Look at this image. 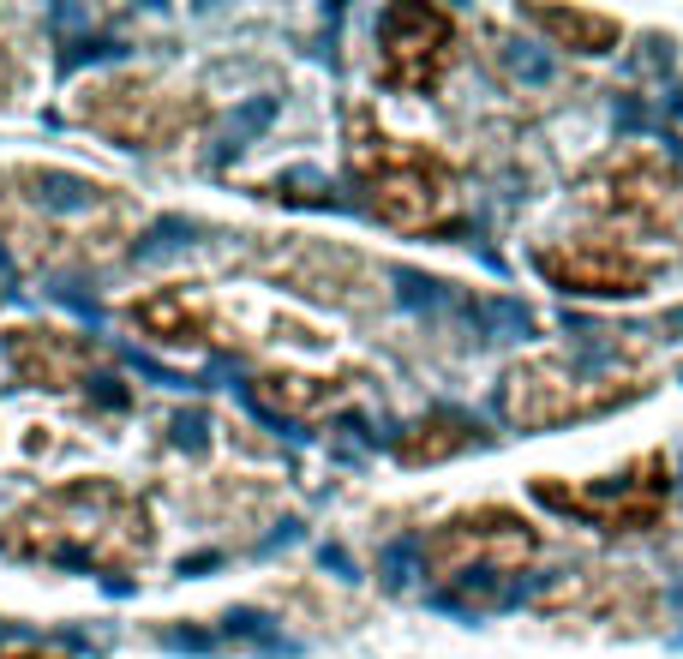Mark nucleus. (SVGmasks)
Masks as SVG:
<instances>
[{"instance_id": "obj_10", "label": "nucleus", "mask_w": 683, "mask_h": 659, "mask_svg": "<svg viewBox=\"0 0 683 659\" xmlns=\"http://www.w3.org/2000/svg\"><path fill=\"white\" fill-rule=\"evenodd\" d=\"M534 264L570 294H642L654 282V264L612 234H570L558 246H540Z\"/></svg>"}, {"instance_id": "obj_13", "label": "nucleus", "mask_w": 683, "mask_h": 659, "mask_svg": "<svg viewBox=\"0 0 683 659\" xmlns=\"http://www.w3.org/2000/svg\"><path fill=\"white\" fill-rule=\"evenodd\" d=\"M348 390H354V378H330V372H288V366L252 372V402H264V408L282 414V420H318V414H330Z\"/></svg>"}, {"instance_id": "obj_4", "label": "nucleus", "mask_w": 683, "mask_h": 659, "mask_svg": "<svg viewBox=\"0 0 683 659\" xmlns=\"http://www.w3.org/2000/svg\"><path fill=\"white\" fill-rule=\"evenodd\" d=\"M66 114L78 126H90L96 138L108 144H126V150H144V156H168V150H186L210 132L216 108L210 96H198L192 84L180 78H162V72H96L72 90Z\"/></svg>"}, {"instance_id": "obj_6", "label": "nucleus", "mask_w": 683, "mask_h": 659, "mask_svg": "<svg viewBox=\"0 0 683 659\" xmlns=\"http://www.w3.org/2000/svg\"><path fill=\"white\" fill-rule=\"evenodd\" d=\"M240 264L258 270V276H270V282H282L288 294H306V300H324V306L360 312V306L378 300V270H372L360 252L336 246V240L276 234V240H264L258 252H246Z\"/></svg>"}, {"instance_id": "obj_3", "label": "nucleus", "mask_w": 683, "mask_h": 659, "mask_svg": "<svg viewBox=\"0 0 683 659\" xmlns=\"http://www.w3.org/2000/svg\"><path fill=\"white\" fill-rule=\"evenodd\" d=\"M348 180L396 234H432L456 216V168L420 138H396L366 102L348 108Z\"/></svg>"}, {"instance_id": "obj_14", "label": "nucleus", "mask_w": 683, "mask_h": 659, "mask_svg": "<svg viewBox=\"0 0 683 659\" xmlns=\"http://www.w3.org/2000/svg\"><path fill=\"white\" fill-rule=\"evenodd\" d=\"M474 444H480V426H474L468 414H432V420H420L414 432H402L396 456H402V462H438V456H462V450H474Z\"/></svg>"}, {"instance_id": "obj_8", "label": "nucleus", "mask_w": 683, "mask_h": 659, "mask_svg": "<svg viewBox=\"0 0 683 659\" xmlns=\"http://www.w3.org/2000/svg\"><path fill=\"white\" fill-rule=\"evenodd\" d=\"M636 390H648V384L642 378H582V372H564V360H528L504 384V414L516 426H558V420L600 414Z\"/></svg>"}, {"instance_id": "obj_16", "label": "nucleus", "mask_w": 683, "mask_h": 659, "mask_svg": "<svg viewBox=\"0 0 683 659\" xmlns=\"http://www.w3.org/2000/svg\"><path fill=\"white\" fill-rule=\"evenodd\" d=\"M30 84V42L18 36V18L0 12V108Z\"/></svg>"}, {"instance_id": "obj_12", "label": "nucleus", "mask_w": 683, "mask_h": 659, "mask_svg": "<svg viewBox=\"0 0 683 659\" xmlns=\"http://www.w3.org/2000/svg\"><path fill=\"white\" fill-rule=\"evenodd\" d=\"M6 366H12L18 384L66 396V390H84V384L108 366V354H102L90 336H78V330L18 324V330H6Z\"/></svg>"}, {"instance_id": "obj_7", "label": "nucleus", "mask_w": 683, "mask_h": 659, "mask_svg": "<svg viewBox=\"0 0 683 659\" xmlns=\"http://www.w3.org/2000/svg\"><path fill=\"white\" fill-rule=\"evenodd\" d=\"M534 498L576 516V522H594L606 534H642L666 516V498H672V468L666 456H642L630 462V474L618 480H600V486H564V480H534Z\"/></svg>"}, {"instance_id": "obj_15", "label": "nucleus", "mask_w": 683, "mask_h": 659, "mask_svg": "<svg viewBox=\"0 0 683 659\" xmlns=\"http://www.w3.org/2000/svg\"><path fill=\"white\" fill-rule=\"evenodd\" d=\"M534 24L576 54H600L606 42H618V18H594V12H534Z\"/></svg>"}, {"instance_id": "obj_5", "label": "nucleus", "mask_w": 683, "mask_h": 659, "mask_svg": "<svg viewBox=\"0 0 683 659\" xmlns=\"http://www.w3.org/2000/svg\"><path fill=\"white\" fill-rule=\"evenodd\" d=\"M540 558V534L504 510V504H480L462 510L450 522H438L426 534V576L438 582H468V576H516Z\"/></svg>"}, {"instance_id": "obj_18", "label": "nucleus", "mask_w": 683, "mask_h": 659, "mask_svg": "<svg viewBox=\"0 0 683 659\" xmlns=\"http://www.w3.org/2000/svg\"><path fill=\"white\" fill-rule=\"evenodd\" d=\"M0 294H6V270H0Z\"/></svg>"}, {"instance_id": "obj_9", "label": "nucleus", "mask_w": 683, "mask_h": 659, "mask_svg": "<svg viewBox=\"0 0 683 659\" xmlns=\"http://www.w3.org/2000/svg\"><path fill=\"white\" fill-rule=\"evenodd\" d=\"M456 66V18L438 6H390L378 18V78L390 90L432 96Z\"/></svg>"}, {"instance_id": "obj_1", "label": "nucleus", "mask_w": 683, "mask_h": 659, "mask_svg": "<svg viewBox=\"0 0 683 659\" xmlns=\"http://www.w3.org/2000/svg\"><path fill=\"white\" fill-rule=\"evenodd\" d=\"M144 234V204L96 174L60 162L0 168V240L48 276H90L120 264Z\"/></svg>"}, {"instance_id": "obj_17", "label": "nucleus", "mask_w": 683, "mask_h": 659, "mask_svg": "<svg viewBox=\"0 0 683 659\" xmlns=\"http://www.w3.org/2000/svg\"><path fill=\"white\" fill-rule=\"evenodd\" d=\"M12 659H60V654H42V648H30V654H12Z\"/></svg>"}, {"instance_id": "obj_11", "label": "nucleus", "mask_w": 683, "mask_h": 659, "mask_svg": "<svg viewBox=\"0 0 683 659\" xmlns=\"http://www.w3.org/2000/svg\"><path fill=\"white\" fill-rule=\"evenodd\" d=\"M126 324L144 330L150 342L168 348H234L228 324H222V300L204 294L198 282H156L138 300H126Z\"/></svg>"}, {"instance_id": "obj_2", "label": "nucleus", "mask_w": 683, "mask_h": 659, "mask_svg": "<svg viewBox=\"0 0 683 659\" xmlns=\"http://www.w3.org/2000/svg\"><path fill=\"white\" fill-rule=\"evenodd\" d=\"M0 552L24 564H54V570L138 576L156 552V516L132 486L108 474H84L24 498L0 522Z\"/></svg>"}]
</instances>
